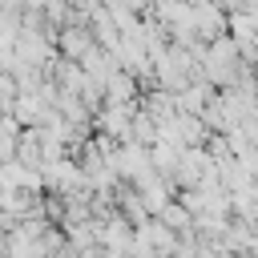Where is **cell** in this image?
<instances>
[{
    "label": "cell",
    "mask_w": 258,
    "mask_h": 258,
    "mask_svg": "<svg viewBox=\"0 0 258 258\" xmlns=\"http://www.w3.org/2000/svg\"><path fill=\"white\" fill-rule=\"evenodd\" d=\"M125 121H129V109H125V105H113V109L105 113V125H109V133H121V129H125Z\"/></svg>",
    "instance_id": "obj_3"
},
{
    "label": "cell",
    "mask_w": 258,
    "mask_h": 258,
    "mask_svg": "<svg viewBox=\"0 0 258 258\" xmlns=\"http://www.w3.org/2000/svg\"><path fill=\"white\" fill-rule=\"evenodd\" d=\"M109 93H113V101H125V97H133V81L125 73H113L109 77Z\"/></svg>",
    "instance_id": "obj_2"
},
{
    "label": "cell",
    "mask_w": 258,
    "mask_h": 258,
    "mask_svg": "<svg viewBox=\"0 0 258 258\" xmlns=\"http://www.w3.org/2000/svg\"><path fill=\"white\" fill-rule=\"evenodd\" d=\"M60 48H64V56H85L93 44H89V32L85 28H60Z\"/></svg>",
    "instance_id": "obj_1"
}]
</instances>
